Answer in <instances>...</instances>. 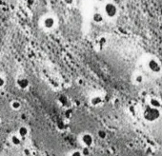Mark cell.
I'll return each mask as SVG.
<instances>
[{
  "mask_svg": "<svg viewBox=\"0 0 162 156\" xmlns=\"http://www.w3.org/2000/svg\"><path fill=\"white\" fill-rule=\"evenodd\" d=\"M143 66L149 73L153 75L160 74L162 72V62L157 56L147 54L143 60Z\"/></svg>",
  "mask_w": 162,
  "mask_h": 156,
  "instance_id": "obj_1",
  "label": "cell"
},
{
  "mask_svg": "<svg viewBox=\"0 0 162 156\" xmlns=\"http://www.w3.org/2000/svg\"><path fill=\"white\" fill-rule=\"evenodd\" d=\"M118 7L115 3L112 1L108 0L104 3V5L102 6V12L101 13L103 14L104 18H108V19H114L118 15Z\"/></svg>",
  "mask_w": 162,
  "mask_h": 156,
  "instance_id": "obj_2",
  "label": "cell"
},
{
  "mask_svg": "<svg viewBox=\"0 0 162 156\" xmlns=\"http://www.w3.org/2000/svg\"><path fill=\"white\" fill-rule=\"evenodd\" d=\"M161 116V112L160 109H156V108H153V107L148 105L143 110V118L144 120L148 122V123H154L156 122Z\"/></svg>",
  "mask_w": 162,
  "mask_h": 156,
  "instance_id": "obj_3",
  "label": "cell"
},
{
  "mask_svg": "<svg viewBox=\"0 0 162 156\" xmlns=\"http://www.w3.org/2000/svg\"><path fill=\"white\" fill-rule=\"evenodd\" d=\"M56 23L57 22H56L55 17L51 14L45 15V16L43 17V19L41 20V24H42L43 28L48 31L53 30L55 28V26H56Z\"/></svg>",
  "mask_w": 162,
  "mask_h": 156,
  "instance_id": "obj_4",
  "label": "cell"
},
{
  "mask_svg": "<svg viewBox=\"0 0 162 156\" xmlns=\"http://www.w3.org/2000/svg\"><path fill=\"white\" fill-rule=\"evenodd\" d=\"M132 81L135 85H141L145 82V75L142 72H135L132 76Z\"/></svg>",
  "mask_w": 162,
  "mask_h": 156,
  "instance_id": "obj_5",
  "label": "cell"
},
{
  "mask_svg": "<svg viewBox=\"0 0 162 156\" xmlns=\"http://www.w3.org/2000/svg\"><path fill=\"white\" fill-rule=\"evenodd\" d=\"M16 84H17L18 88H20V89H25L30 86V81L26 77H19L17 79V81H16Z\"/></svg>",
  "mask_w": 162,
  "mask_h": 156,
  "instance_id": "obj_6",
  "label": "cell"
},
{
  "mask_svg": "<svg viewBox=\"0 0 162 156\" xmlns=\"http://www.w3.org/2000/svg\"><path fill=\"white\" fill-rule=\"evenodd\" d=\"M82 143L84 144L86 147L89 148V147L92 146V143H94V137L89 133L84 134V135L82 136Z\"/></svg>",
  "mask_w": 162,
  "mask_h": 156,
  "instance_id": "obj_7",
  "label": "cell"
},
{
  "mask_svg": "<svg viewBox=\"0 0 162 156\" xmlns=\"http://www.w3.org/2000/svg\"><path fill=\"white\" fill-rule=\"evenodd\" d=\"M149 106L153 107V108H156V109H160V107H161V102H160L159 99H157L155 97H153V98H151L149 101Z\"/></svg>",
  "mask_w": 162,
  "mask_h": 156,
  "instance_id": "obj_8",
  "label": "cell"
},
{
  "mask_svg": "<svg viewBox=\"0 0 162 156\" xmlns=\"http://www.w3.org/2000/svg\"><path fill=\"white\" fill-rule=\"evenodd\" d=\"M92 20L95 23H100L104 20V16L101 13H95L92 14Z\"/></svg>",
  "mask_w": 162,
  "mask_h": 156,
  "instance_id": "obj_9",
  "label": "cell"
},
{
  "mask_svg": "<svg viewBox=\"0 0 162 156\" xmlns=\"http://www.w3.org/2000/svg\"><path fill=\"white\" fill-rule=\"evenodd\" d=\"M28 133H29V129H28L27 127L22 126V127H20L19 129H18V134H19V136L25 137V136H27L28 135Z\"/></svg>",
  "mask_w": 162,
  "mask_h": 156,
  "instance_id": "obj_10",
  "label": "cell"
},
{
  "mask_svg": "<svg viewBox=\"0 0 162 156\" xmlns=\"http://www.w3.org/2000/svg\"><path fill=\"white\" fill-rule=\"evenodd\" d=\"M101 103H102V98L100 96H95L91 99V104H92V106H98V105H100Z\"/></svg>",
  "mask_w": 162,
  "mask_h": 156,
  "instance_id": "obj_11",
  "label": "cell"
},
{
  "mask_svg": "<svg viewBox=\"0 0 162 156\" xmlns=\"http://www.w3.org/2000/svg\"><path fill=\"white\" fill-rule=\"evenodd\" d=\"M11 141H12V143H13L14 146H19L20 144H21V139H20L19 136H17V135H13L12 138H11Z\"/></svg>",
  "mask_w": 162,
  "mask_h": 156,
  "instance_id": "obj_12",
  "label": "cell"
},
{
  "mask_svg": "<svg viewBox=\"0 0 162 156\" xmlns=\"http://www.w3.org/2000/svg\"><path fill=\"white\" fill-rule=\"evenodd\" d=\"M11 106H12V108L13 109H19L21 108V103L19 101H17V100H14V101L11 103Z\"/></svg>",
  "mask_w": 162,
  "mask_h": 156,
  "instance_id": "obj_13",
  "label": "cell"
},
{
  "mask_svg": "<svg viewBox=\"0 0 162 156\" xmlns=\"http://www.w3.org/2000/svg\"><path fill=\"white\" fill-rule=\"evenodd\" d=\"M97 135H98V137H99L100 139H105L106 137H107V133H106V131L102 130V129L98 130V132H97Z\"/></svg>",
  "mask_w": 162,
  "mask_h": 156,
  "instance_id": "obj_14",
  "label": "cell"
},
{
  "mask_svg": "<svg viewBox=\"0 0 162 156\" xmlns=\"http://www.w3.org/2000/svg\"><path fill=\"white\" fill-rule=\"evenodd\" d=\"M82 155L83 156H89V154H90V149H89V148L88 147H85L84 149H82Z\"/></svg>",
  "mask_w": 162,
  "mask_h": 156,
  "instance_id": "obj_15",
  "label": "cell"
},
{
  "mask_svg": "<svg viewBox=\"0 0 162 156\" xmlns=\"http://www.w3.org/2000/svg\"><path fill=\"white\" fill-rule=\"evenodd\" d=\"M5 79L3 78L2 76H0V88H3L4 86H5Z\"/></svg>",
  "mask_w": 162,
  "mask_h": 156,
  "instance_id": "obj_16",
  "label": "cell"
},
{
  "mask_svg": "<svg viewBox=\"0 0 162 156\" xmlns=\"http://www.w3.org/2000/svg\"><path fill=\"white\" fill-rule=\"evenodd\" d=\"M71 156H83V155H82V153H81L80 151L75 150V151H73L72 154H71Z\"/></svg>",
  "mask_w": 162,
  "mask_h": 156,
  "instance_id": "obj_17",
  "label": "cell"
},
{
  "mask_svg": "<svg viewBox=\"0 0 162 156\" xmlns=\"http://www.w3.org/2000/svg\"><path fill=\"white\" fill-rule=\"evenodd\" d=\"M63 1H64V2L66 3L67 5H71V4L73 2V0H63Z\"/></svg>",
  "mask_w": 162,
  "mask_h": 156,
  "instance_id": "obj_18",
  "label": "cell"
},
{
  "mask_svg": "<svg viewBox=\"0 0 162 156\" xmlns=\"http://www.w3.org/2000/svg\"><path fill=\"white\" fill-rule=\"evenodd\" d=\"M24 154H25V155H27V156H29V155H30V150H29L28 149H24Z\"/></svg>",
  "mask_w": 162,
  "mask_h": 156,
  "instance_id": "obj_19",
  "label": "cell"
}]
</instances>
